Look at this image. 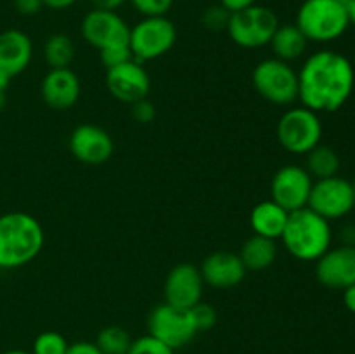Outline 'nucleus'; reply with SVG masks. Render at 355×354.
Wrapping results in <instances>:
<instances>
[{
    "label": "nucleus",
    "instance_id": "f257e3e1",
    "mask_svg": "<svg viewBox=\"0 0 355 354\" xmlns=\"http://www.w3.org/2000/svg\"><path fill=\"white\" fill-rule=\"evenodd\" d=\"M354 85L352 62L340 52L319 51L298 71V101L315 113H333L350 99Z\"/></svg>",
    "mask_w": 355,
    "mask_h": 354
},
{
    "label": "nucleus",
    "instance_id": "f03ea898",
    "mask_svg": "<svg viewBox=\"0 0 355 354\" xmlns=\"http://www.w3.org/2000/svg\"><path fill=\"white\" fill-rule=\"evenodd\" d=\"M45 233L37 217L26 212L0 215V269H19L40 255Z\"/></svg>",
    "mask_w": 355,
    "mask_h": 354
},
{
    "label": "nucleus",
    "instance_id": "7ed1b4c3",
    "mask_svg": "<svg viewBox=\"0 0 355 354\" xmlns=\"http://www.w3.org/2000/svg\"><path fill=\"white\" fill-rule=\"evenodd\" d=\"M281 242L295 259L318 260L326 250L331 248V224L309 207L300 208L288 217Z\"/></svg>",
    "mask_w": 355,
    "mask_h": 354
},
{
    "label": "nucleus",
    "instance_id": "20e7f679",
    "mask_svg": "<svg viewBox=\"0 0 355 354\" xmlns=\"http://www.w3.org/2000/svg\"><path fill=\"white\" fill-rule=\"evenodd\" d=\"M295 24L309 42L326 44L342 37L350 26L349 10L340 0H304Z\"/></svg>",
    "mask_w": 355,
    "mask_h": 354
},
{
    "label": "nucleus",
    "instance_id": "39448f33",
    "mask_svg": "<svg viewBox=\"0 0 355 354\" xmlns=\"http://www.w3.org/2000/svg\"><path fill=\"white\" fill-rule=\"evenodd\" d=\"M252 83L262 99L277 106H290L298 101V71L277 58L260 61L253 68Z\"/></svg>",
    "mask_w": 355,
    "mask_h": 354
},
{
    "label": "nucleus",
    "instance_id": "423d86ee",
    "mask_svg": "<svg viewBox=\"0 0 355 354\" xmlns=\"http://www.w3.org/2000/svg\"><path fill=\"white\" fill-rule=\"evenodd\" d=\"M276 135L283 149L291 155H307L321 144L322 124L319 113L309 108H290L281 115Z\"/></svg>",
    "mask_w": 355,
    "mask_h": 354
},
{
    "label": "nucleus",
    "instance_id": "0eeeda50",
    "mask_svg": "<svg viewBox=\"0 0 355 354\" xmlns=\"http://www.w3.org/2000/svg\"><path fill=\"white\" fill-rule=\"evenodd\" d=\"M279 17L270 7L255 6L231 14L227 35L243 49H259L270 44V38L279 26Z\"/></svg>",
    "mask_w": 355,
    "mask_h": 354
},
{
    "label": "nucleus",
    "instance_id": "6e6552de",
    "mask_svg": "<svg viewBox=\"0 0 355 354\" xmlns=\"http://www.w3.org/2000/svg\"><path fill=\"white\" fill-rule=\"evenodd\" d=\"M177 42V28L166 16L142 17L130 28L132 54L135 61L148 62L163 58Z\"/></svg>",
    "mask_w": 355,
    "mask_h": 354
},
{
    "label": "nucleus",
    "instance_id": "1a4fd4ad",
    "mask_svg": "<svg viewBox=\"0 0 355 354\" xmlns=\"http://www.w3.org/2000/svg\"><path fill=\"white\" fill-rule=\"evenodd\" d=\"M148 333L170 349L179 351L193 342L198 330L189 309H180L163 302L149 312Z\"/></svg>",
    "mask_w": 355,
    "mask_h": 354
},
{
    "label": "nucleus",
    "instance_id": "9d476101",
    "mask_svg": "<svg viewBox=\"0 0 355 354\" xmlns=\"http://www.w3.org/2000/svg\"><path fill=\"white\" fill-rule=\"evenodd\" d=\"M307 207L329 222L345 217L355 207L352 183L340 176L314 180Z\"/></svg>",
    "mask_w": 355,
    "mask_h": 354
},
{
    "label": "nucleus",
    "instance_id": "9b49d317",
    "mask_svg": "<svg viewBox=\"0 0 355 354\" xmlns=\"http://www.w3.org/2000/svg\"><path fill=\"white\" fill-rule=\"evenodd\" d=\"M312 184L314 179L305 167L284 165L274 174L270 180V200L276 201L290 214L297 212L307 207Z\"/></svg>",
    "mask_w": 355,
    "mask_h": 354
},
{
    "label": "nucleus",
    "instance_id": "f8f14e48",
    "mask_svg": "<svg viewBox=\"0 0 355 354\" xmlns=\"http://www.w3.org/2000/svg\"><path fill=\"white\" fill-rule=\"evenodd\" d=\"M82 37L97 51L116 45H130V26L118 12L92 9L82 21Z\"/></svg>",
    "mask_w": 355,
    "mask_h": 354
},
{
    "label": "nucleus",
    "instance_id": "ddd939ff",
    "mask_svg": "<svg viewBox=\"0 0 355 354\" xmlns=\"http://www.w3.org/2000/svg\"><path fill=\"white\" fill-rule=\"evenodd\" d=\"M68 146L80 163L92 167L104 165L114 153V142L110 132L94 124H82L73 128Z\"/></svg>",
    "mask_w": 355,
    "mask_h": 354
},
{
    "label": "nucleus",
    "instance_id": "4468645a",
    "mask_svg": "<svg viewBox=\"0 0 355 354\" xmlns=\"http://www.w3.org/2000/svg\"><path fill=\"white\" fill-rule=\"evenodd\" d=\"M205 281L200 273V267L194 264H177L166 274L163 285L165 302L180 309H191L198 302L203 301Z\"/></svg>",
    "mask_w": 355,
    "mask_h": 354
},
{
    "label": "nucleus",
    "instance_id": "2eb2a0df",
    "mask_svg": "<svg viewBox=\"0 0 355 354\" xmlns=\"http://www.w3.org/2000/svg\"><path fill=\"white\" fill-rule=\"evenodd\" d=\"M106 87L114 99L134 104L148 97L151 90V76L142 62L132 59L116 68L106 69Z\"/></svg>",
    "mask_w": 355,
    "mask_h": 354
},
{
    "label": "nucleus",
    "instance_id": "dca6fc26",
    "mask_svg": "<svg viewBox=\"0 0 355 354\" xmlns=\"http://www.w3.org/2000/svg\"><path fill=\"white\" fill-rule=\"evenodd\" d=\"M315 278L331 290H345L355 283V246L329 248L315 260Z\"/></svg>",
    "mask_w": 355,
    "mask_h": 354
},
{
    "label": "nucleus",
    "instance_id": "f3484780",
    "mask_svg": "<svg viewBox=\"0 0 355 354\" xmlns=\"http://www.w3.org/2000/svg\"><path fill=\"white\" fill-rule=\"evenodd\" d=\"M40 94L44 103L55 111H66L75 106L82 94V83L71 68L49 69L42 78Z\"/></svg>",
    "mask_w": 355,
    "mask_h": 354
},
{
    "label": "nucleus",
    "instance_id": "a211bd4d",
    "mask_svg": "<svg viewBox=\"0 0 355 354\" xmlns=\"http://www.w3.org/2000/svg\"><path fill=\"white\" fill-rule=\"evenodd\" d=\"M205 285L217 290H229L238 287L246 278V267L241 262L238 253L232 252H214L203 259L200 266Z\"/></svg>",
    "mask_w": 355,
    "mask_h": 354
},
{
    "label": "nucleus",
    "instance_id": "6ab92c4d",
    "mask_svg": "<svg viewBox=\"0 0 355 354\" xmlns=\"http://www.w3.org/2000/svg\"><path fill=\"white\" fill-rule=\"evenodd\" d=\"M33 58L31 38L21 30H6L0 33V68L10 76L21 75Z\"/></svg>",
    "mask_w": 355,
    "mask_h": 354
},
{
    "label": "nucleus",
    "instance_id": "aec40b11",
    "mask_svg": "<svg viewBox=\"0 0 355 354\" xmlns=\"http://www.w3.org/2000/svg\"><path fill=\"white\" fill-rule=\"evenodd\" d=\"M288 217H290V212L284 210L276 201L266 200L253 207L250 214V226L253 229V235L266 236L277 242L283 236Z\"/></svg>",
    "mask_w": 355,
    "mask_h": 354
},
{
    "label": "nucleus",
    "instance_id": "412c9836",
    "mask_svg": "<svg viewBox=\"0 0 355 354\" xmlns=\"http://www.w3.org/2000/svg\"><path fill=\"white\" fill-rule=\"evenodd\" d=\"M246 271L269 269L277 259V242L266 236L253 235L241 245L238 252Z\"/></svg>",
    "mask_w": 355,
    "mask_h": 354
},
{
    "label": "nucleus",
    "instance_id": "4be33fe9",
    "mask_svg": "<svg viewBox=\"0 0 355 354\" xmlns=\"http://www.w3.org/2000/svg\"><path fill=\"white\" fill-rule=\"evenodd\" d=\"M270 49L274 52V58L281 59V61H297L307 51L309 40L304 33L300 31V28L297 24H279L274 33V37L270 38Z\"/></svg>",
    "mask_w": 355,
    "mask_h": 354
},
{
    "label": "nucleus",
    "instance_id": "5701e85b",
    "mask_svg": "<svg viewBox=\"0 0 355 354\" xmlns=\"http://www.w3.org/2000/svg\"><path fill=\"white\" fill-rule=\"evenodd\" d=\"M307 172L311 174L312 179H328V177L338 176L340 172V156L331 146L318 144L314 149L307 153Z\"/></svg>",
    "mask_w": 355,
    "mask_h": 354
},
{
    "label": "nucleus",
    "instance_id": "b1692460",
    "mask_svg": "<svg viewBox=\"0 0 355 354\" xmlns=\"http://www.w3.org/2000/svg\"><path fill=\"white\" fill-rule=\"evenodd\" d=\"M44 59L49 69L69 68L75 59V44L66 33H54L45 40Z\"/></svg>",
    "mask_w": 355,
    "mask_h": 354
},
{
    "label": "nucleus",
    "instance_id": "393cba45",
    "mask_svg": "<svg viewBox=\"0 0 355 354\" xmlns=\"http://www.w3.org/2000/svg\"><path fill=\"white\" fill-rule=\"evenodd\" d=\"M134 339L125 328L118 325H110L97 333L96 346L103 354H128Z\"/></svg>",
    "mask_w": 355,
    "mask_h": 354
},
{
    "label": "nucleus",
    "instance_id": "a878e982",
    "mask_svg": "<svg viewBox=\"0 0 355 354\" xmlns=\"http://www.w3.org/2000/svg\"><path fill=\"white\" fill-rule=\"evenodd\" d=\"M69 342L62 333L47 330L35 337L31 354H66L68 353Z\"/></svg>",
    "mask_w": 355,
    "mask_h": 354
},
{
    "label": "nucleus",
    "instance_id": "bb28decb",
    "mask_svg": "<svg viewBox=\"0 0 355 354\" xmlns=\"http://www.w3.org/2000/svg\"><path fill=\"white\" fill-rule=\"evenodd\" d=\"M229 19H231V12L220 3L207 7L201 16V23L210 31H227Z\"/></svg>",
    "mask_w": 355,
    "mask_h": 354
},
{
    "label": "nucleus",
    "instance_id": "cd10ccee",
    "mask_svg": "<svg viewBox=\"0 0 355 354\" xmlns=\"http://www.w3.org/2000/svg\"><path fill=\"white\" fill-rule=\"evenodd\" d=\"M189 311H191V316H193L194 325H196L198 333L208 332V330H211L215 325H217L218 314H217V311H215L214 305H210V304H207V302L201 301V302H198L196 305H193Z\"/></svg>",
    "mask_w": 355,
    "mask_h": 354
},
{
    "label": "nucleus",
    "instance_id": "c85d7f7f",
    "mask_svg": "<svg viewBox=\"0 0 355 354\" xmlns=\"http://www.w3.org/2000/svg\"><path fill=\"white\" fill-rule=\"evenodd\" d=\"M99 59L101 65L106 69L116 68V66L123 65V62L132 61L134 54H132L130 45H116V47L104 49V51H99Z\"/></svg>",
    "mask_w": 355,
    "mask_h": 354
},
{
    "label": "nucleus",
    "instance_id": "c756f323",
    "mask_svg": "<svg viewBox=\"0 0 355 354\" xmlns=\"http://www.w3.org/2000/svg\"><path fill=\"white\" fill-rule=\"evenodd\" d=\"M128 354H175V351L170 349L168 346H165L148 333V335L134 339Z\"/></svg>",
    "mask_w": 355,
    "mask_h": 354
},
{
    "label": "nucleus",
    "instance_id": "7c9ffc66",
    "mask_svg": "<svg viewBox=\"0 0 355 354\" xmlns=\"http://www.w3.org/2000/svg\"><path fill=\"white\" fill-rule=\"evenodd\" d=\"M128 2L144 17L166 16L173 6V0H128Z\"/></svg>",
    "mask_w": 355,
    "mask_h": 354
},
{
    "label": "nucleus",
    "instance_id": "2f4dec72",
    "mask_svg": "<svg viewBox=\"0 0 355 354\" xmlns=\"http://www.w3.org/2000/svg\"><path fill=\"white\" fill-rule=\"evenodd\" d=\"M130 113L139 124H151L156 118V108L151 101L146 97V99L137 101V103L130 104Z\"/></svg>",
    "mask_w": 355,
    "mask_h": 354
},
{
    "label": "nucleus",
    "instance_id": "473e14b6",
    "mask_svg": "<svg viewBox=\"0 0 355 354\" xmlns=\"http://www.w3.org/2000/svg\"><path fill=\"white\" fill-rule=\"evenodd\" d=\"M14 9L21 16H35L44 9V2L42 0H14Z\"/></svg>",
    "mask_w": 355,
    "mask_h": 354
},
{
    "label": "nucleus",
    "instance_id": "72a5a7b5",
    "mask_svg": "<svg viewBox=\"0 0 355 354\" xmlns=\"http://www.w3.org/2000/svg\"><path fill=\"white\" fill-rule=\"evenodd\" d=\"M66 354H103L96 342H89V340H80V342L69 344L68 353Z\"/></svg>",
    "mask_w": 355,
    "mask_h": 354
},
{
    "label": "nucleus",
    "instance_id": "f704fd0d",
    "mask_svg": "<svg viewBox=\"0 0 355 354\" xmlns=\"http://www.w3.org/2000/svg\"><path fill=\"white\" fill-rule=\"evenodd\" d=\"M128 0H90L94 9L97 10H111V12H116L120 7H123Z\"/></svg>",
    "mask_w": 355,
    "mask_h": 354
},
{
    "label": "nucleus",
    "instance_id": "c9c22d12",
    "mask_svg": "<svg viewBox=\"0 0 355 354\" xmlns=\"http://www.w3.org/2000/svg\"><path fill=\"white\" fill-rule=\"evenodd\" d=\"M257 0H220V6H224L229 12H238V10L248 9V7L255 6Z\"/></svg>",
    "mask_w": 355,
    "mask_h": 354
},
{
    "label": "nucleus",
    "instance_id": "e433bc0d",
    "mask_svg": "<svg viewBox=\"0 0 355 354\" xmlns=\"http://www.w3.org/2000/svg\"><path fill=\"white\" fill-rule=\"evenodd\" d=\"M340 238H342V245L355 246V224L343 226L340 231Z\"/></svg>",
    "mask_w": 355,
    "mask_h": 354
},
{
    "label": "nucleus",
    "instance_id": "4c0bfd02",
    "mask_svg": "<svg viewBox=\"0 0 355 354\" xmlns=\"http://www.w3.org/2000/svg\"><path fill=\"white\" fill-rule=\"evenodd\" d=\"M42 2H44V7H49L52 10H64L75 6L76 0H42Z\"/></svg>",
    "mask_w": 355,
    "mask_h": 354
},
{
    "label": "nucleus",
    "instance_id": "58836bf2",
    "mask_svg": "<svg viewBox=\"0 0 355 354\" xmlns=\"http://www.w3.org/2000/svg\"><path fill=\"white\" fill-rule=\"evenodd\" d=\"M343 304H345V307L349 309L350 312L355 314V283L343 290Z\"/></svg>",
    "mask_w": 355,
    "mask_h": 354
},
{
    "label": "nucleus",
    "instance_id": "ea45409f",
    "mask_svg": "<svg viewBox=\"0 0 355 354\" xmlns=\"http://www.w3.org/2000/svg\"><path fill=\"white\" fill-rule=\"evenodd\" d=\"M10 80H12V76L6 69L0 68V92H7V89L10 85Z\"/></svg>",
    "mask_w": 355,
    "mask_h": 354
},
{
    "label": "nucleus",
    "instance_id": "a19ab883",
    "mask_svg": "<svg viewBox=\"0 0 355 354\" xmlns=\"http://www.w3.org/2000/svg\"><path fill=\"white\" fill-rule=\"evenodd\" d=\"M347 10H349V19H350V24H354L355 26V0L347 6Z\"/></svg>",
    "mask_w": 355,
    "mask_h": 354
},
{
    "label": "nucleus",
    "instance_id": "79ce46f5",
    "mask_svg": "<svg viewBox=\"0 0 355 354\" xmlns=\"http://www.w3.org/2000/svg\"><path fill=\"white\" fill-rule=\"evenodd\" d=\"M2 354H31V351H23V349H12V351H6Z\"/></svg>",
    "mask_w": 355,
    "mask_h": 354
},
{
    "label": "nucleus",
    "instance_id": "37998d69",
    "mask_svg": "<svg viewBox=\"0 0 355 354\" xmlns=\"http://www.w3.org/2000/svg\"><path fill=\"white\" fill-rule=\"evenodd\" d=\"M6 104H7V96H6V92H0V111H2L3 108H6Z\"/></svg>",
    "mask_w": 355,
    "mask_h": 354
},
{
    "label": "nucleus",
    "instance_id": "c03bdc74",
    "mask_svg": "<svg viewBox=\"0 0 355 354\" xmlns=\"http://www.w3.org/2000/svg\"><path fill=\"white\" fill-rule=\"evenodd\" d=\"M340 2H342V3H345V6H349V3L352 2V0H340Z\"/></svg>",
    "mask_w": 355,
    "mask_h": 354
},
{
    "label": "nucleus",
    "instance_id": "a18cd8bd",
    "mask_svg": "<svg viewBox=\"0 0 355 354\" xmlns=\"http://www.w3.org/2000/svg\"><path fill=\"white\" fill-rule=\"evenodd\" d=\"M352 187H354V194H355V180L352 183Z\"/></svg>",
    "mask_w": 355,
    "mask_h": 354
}]
</instances>
